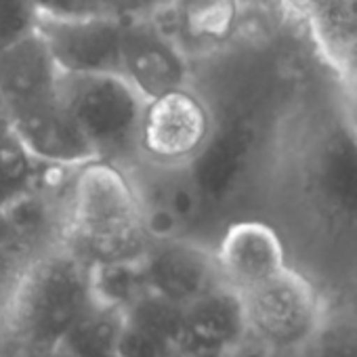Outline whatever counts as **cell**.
<instances>
[{
  "label": "cell",
  "instance_id": "cell-1",
  "mask_svg": "<svg viewBox=\"0 0 357 357\" xmlns=\"http://www.w3.org/2000/svg\"><path fill=\"white\" fill-rule=\"evenodd\" d=\"M61 244L91 267L141 261L151 240L120 166L91 160L70 172Z\"/></svg>",
  "mask_w": 357,
  "mask_h": 357
},
{
  "label": "cell",
  "instance_id": "cell-2",
  "mask_svg": "<svg viewBox=\"0 0 357 357\" xmlns=\"http://www.w3.org/2000/svg\"><path fill=\"white\" fill-rule=\"evenodd\" d=\"M95 303L91 265L59 242L26 265L7 301V321L22 347L63 344Z\"/></svg>",
  "mask_w": 357,
  "mask_h": 357
},
{
  "label": "cell",
  "instance_id": "cell-3",
  "mask_svg": "<svg viewBox=\"0 0 357 357\" xmlns=\"http://www.w3.org/2000/svg\"><path fill=\"white\" fill-rule=\"evenodd\" d=\"M61 99L95 160L126 166L139 158L145 99L118 72L61 76Z\"/></svg>",
  "mask_w": 357,
  "mask_h": 357
},
{
  "label": "cell",
  "instance_id": "cell-4",
  "mask_svg": "<svg viewBox=\"0 0 357 357\" xmlns=\"http://www.w3.org/2000/svg\"><path fill=\"white\" fill-rule=\"evenodd\" d=\"M122 170L132 185L151 242L190 238L211 208L192 164H160L139 155Z\"/></svg>",
  "mask_w": 357,
  "mask_h": 357
},
{
  "label": "cell",
  "instance_id": "cell-5",
  "mask_svg": "<svg viewBox=\"0 0 357 357\" xmlns=\"http://www.w3.org/2000/svg\"><path fill=\"white\" fill-rule=\"evenodd\" d=\"M240 301L246 330L288 355L311 336L326 307L317 288L290 267L240 294Z\"/></svg>",
  "mask_w": 357,
  "mask_h": 357
},
{
  "label": "cell",
  "instance_id": "cell-6",
  "mask_svg": "<svg viewBox=\"0 0 357 357\" xmlns=\"http://www.w3.org/2000/svg\"><path fill=\"white\" fill-rule=\"evenodd\" d=\"M208 105L190 86L145 101L139 128V155L160 164H190L213 135Z\"/></svg>",
  "mask_w": 357,
  "mask_h": 357
},
{
  "label": "cell",
  "instance_id": "cell-7",
  "mask_svg": "<svg viewBox=\"0 0 357 357\" xmlns=\"http://www.w3.org/2000/svg\"><path fill=\"white\" fill-rule=\"evenodd\" d=\"M124 17L109 13L40 17L36 34L61 76L105 74L120 70Z\"/></svg>",
  "mask_w": 357,
  "mask_h": 357
},
{
  "label": "cell",
  "instance_id": "cell-8",
  "mask_svg": "<svg viewBox=\"0 0 357 357\" xmlns=\"http://www.w3.org/2000/svg\"><path fill=\"white\" fill-rule=\"evenodd\" d=\"M118 74L147 101L172 89L188 86V53L170 32L160 28L153 20H145L139 13L126 15Z\"/></svg>",
  "mask_w": 357,
  "mask_h": 357
},
{
  "label": "cell",
  "instance_id": "cell-9",
  "mask_svg": "<svg viewBox=\"0 0 357 357\" xmlns=\"http://www.w3.org/2000/svg\"><path fill=\"white\" fill-rule=\"evenodd\" d=\"M141 271L147 290L181 307L223 286L213 250L192 238L151 242L141 257Z\"/></svg>",
  "mask_w": 357,
  "mask_h": 357
},
{
  "label": "cell",
  "instance_id": "cell-10",
  "mask_svg": "<svg viewBox=\"0 0 357 357\" xmlns=\"http://www.w3.org/2000/svg\"><path fill=\"white\" fill-rule=\"evenodd\" d=\"M3 116L30 153L47 166L72 170L95 160L84 135L61 99V91Z\"/></svg>",
  "mask_w": 357,
  "mask_h": 357
},
{
  "label": "cell",
  "instance_id": "cell-11",
  "mask_svg": "<svg viewBox=\"0 0 357 357\" xmlns=\"http://www.w3.org/2000/svg\"><path fill=\"white\" fill-rule=\"evenodd\" d=\"M213 255L221 282L238 294L257 288L288 267L278 231L263 221L229 225Z\"/></svg>",
  "mask_w": 357,
  "mask_h": 357
},
{
  "label": "cell",
  "instance_id": "cell-12",
  "mask_svg": "<svg viewBox=\"0 0 357 357\" xmlns=\"http://www.w3.org/2000/svg\"><path fill=\"white\" fill-rule=\"evenodd\" d=\"M244 332L240 294L223 284L185 307L174 349L188 357H225Z\"/></svg>",
  "mask_w": 357,
  "mask_h": 357
},
{
  "label": "cell",
  "instance_id": "cell-13",
  "mask_svg": "<svg viewBox=\"0 0 357 357\" xmlns=\"http://www.w3.org/2000/svg\"><path fill=\"white\" fill-rule=\"evenodd\" d=\"M61 74L38 34L0 53V114L55 95Z\"/></svg>",
  "mask_w": 357,
  "mask_h": 357
},
{
  "label": "cell",
  "instance_id": "cell-14",
  "mask_svg": "<svg viewBox=\"0 0 357 357\" xmlns=\"http://www.w3.org/2000/svg\"><path fill=\"white\" fill-rule=\"evenodd\" d=\"M252 155V135L242 126L213 128L202 151L190 162L196 174V181L208 200V204H219L227 200L246 174Z\"/></svg>",
  "mask_w": 357,
  "mask_h": 357
},
{
  "label": "cell",
  "instance_id": "cell-15",
  "mask_svg": "<svg viewBox=\"0 0 357 357\" xmlns=\"http://www.w3.org/2000/svg\"><path fill=\"white\" fill-rule=\"evenodd\" d=\"M313 178L332 213L357 219V126L334 128L324 137Z\"/></svg>",
  "mask_w": 357,
  "mask_h": 357
},
{
  "label": "cell",
  "instance_id": "cell-16",
  "mask_svg": "<svg viewBox=\"0 0 357 357\" xmlns=\"http://www.w3.org/2000/svg\"><path fill=\"white\" fill-rule=\"evenodd\" d=\"M172 26L188 45L211 47L227 40L240 17V0H170Z\"/></svg>",
  "mask_w": 357,
  "mask_h": 357
},
{
  "label": "cell",
  "instance_id": "cell-17",
  "mask_svg": "<svg viewBox=\"0 0 357 357\" xmlns=\"http://www.w3.org/2000/svg\"><path fill=\"white\" fill-rule=\"evenodd\" d=\"M51 168L55 166H47L30 153L7 118L0 114V208L40 183Z\"/></svg>",
  "mask_w": 357,
  "mask_h": 357
},
{
  "label": "cell",
  "instance_id": "cell-18",
  "mask_svg": "<svg viewBox=\"0 0 357 357\" xmlns=\"http://www.w3.org/2000/svg\"><path fill=\"white\" fill-rule=\"evenodd\" d=\"M294 357H357V307H330Z\"/></svg>",
  "mask_w": 357,
  "mask_h": 357
},
{
  "label": "cell",
  "instance_id": "cell-19",
  "mask_svg": "<svg viewBox=\"0 0 357 357\" xmlns=\"http://www.w3.org/2000/svg\"><path fill=\"white\" fill-rule=\"evenodd\" d=\"M38 20L32 0H0V53L36 34Z\"/></svg>",
  "mask_w": 357,
  "mask_h": 357
},
{
  "label": "cell",
  "instance_id": "cell-20",
  "mask_svg": "<svg viewBox=\"0 0 357 357\" xmlns=\"http://www.w3.org/2000/svg\"><path fill=\"white\" fill-rule=\"evenodd\" d=\"M309 7L324 20L328 30L340 38L357 43V0H307Z\"/></svg>",
  "mask_w": 357,
  "mask_h": 357
},
{
  "label": "cell",
  "instance_id": "cell-21",
  "mask_svg": "<svg viewBox=\"0 0 357 357\" xmlns=\"http://www.w3.org/2000/svg\"><path fill=\"white\" fill-rule=\"evenodd\" d=\"M40 17H76L93 13L116 15L112 0H32Z\"/></svg>",
  "mask_w": 357,
  "mask_h": 357
},
{
  "label": "cell",
  "instance_id": "cell-22",
  "mask_svg": "<svg viewBox=\"0 0 357 357\" xmlns=\"http://www.w3.org/2000/svg\"><path fill=\"white\" fill-rule=\"evenodd\" d=\"M225 357H294V355H288V353L275 349L267 340H263L257 334L246 330L242 334V338L227 351Z\"/></svg>",
  "mask_w": 357,
  "mask_h": 357
},
{
  "label": "cell",
  "instance_id": "cell-23",
  "mask_svg": "<svg viewBox=\"0 0 357 357\" xmlns=\"http://www.w3.org/2000/svg\"><path fill=\"white\" fill-rule=\"evenodd\" d=\"M17 357H72V353L63 344H30Z\"/></svg>",
  "mask_w": 357,
  "mask_h": 357
},
{
  "label": "cell",
  "instance_id": "cell-24",
  "mask_svg": "<svg viewBox=\"0 0 357 357\" xmlns=\"http://www.w3.org/2000/svg\"><path fill=\"white\" fill-rule=\"evenodd\" d=\"M162 357H188L183 351H178V349H170V351H166Z\"/></svg>",
  "mask_w": 357,
  "mask_h": 357
}]
</instances>
